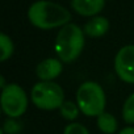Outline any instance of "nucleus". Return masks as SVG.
Listing matches in <instances>:
<instances>
[{
	"mask_svg": "<svg viewBox=\"0 0 134 134\" xmlns=\"http://www.w3.org/2000/svg\"><path fill=\"white\" fill-rule=\"evenodd\" d=\"M28 20L36 28L49 30L63 28L64 25L70 24L71 13L69 9L57 3L47 2V0H38L29 7Z\"/></svg>",
	"mask_w": 134,
	"mask_h": 134,
	"instance_id": "nucleus-1",
	"label": "nucleus"
},
{
	"mask_svg": "<svg viewBox=\"0 0 134 134\" xmlns=\"http://www.w3.org/2000/svg\"><path fill=\"white\" fill-rule=\"evenodd\" d=\"M84 49V30L76 24H67L57 34L54 50L62 63L75 62Z\"/></svg>",
	"mask_w": 134,
	"mask_h": 134,
	"instance_id": "nucleus-2",
	"label": "nucleus"
},
{
	"mask_svg": "<svg viewBox=\"0 0 134 134\" xmlns=\"http://www.w3.org/2000/svg\"><path fill=\"white\" fill-rule=\"evenodd\" d=\"M76 104L87 117H99L105 112L107 96L103 87L96 82H84L76 91Z\"/></svg>",
	"mask_w": 134,
	"mask_h": 134,
	"instance_id": "nucleus-3",
	"label": "nucleus"
},
{
	"mask_svg": "<svg viewBox=\"0 0 134 134\" xmlns=\"http://www.w3.org/2000/svg\"><path fill=\"white\" fill-rule=\"evenodd\" d=\"M64 101L63 88L54 82H38L32 88V103L42 110L59 109Z\"/></svg>",
	"mask_w": 134,
	"mask_h": 134,
	"instance_id": "nucleus-4",
	"label": "nucleus"
},
{
	"mask_svg": "<svg viewBox=\"0 0 134 134\" xmlns=\"http://www.w3.org/2000/svg\"><path fill=\"white\" fill-rule=\"evenodd\" d=\"M2 109L8 118L21 117L28 108V96L25 91L16 83L8 84L2 90Z\"/></svg>",
	"mask_w": 134,
	"mask_h": 134,
	"instance_id": "nucleus-5",
	"label": "nucleus"
},
{
	"mask_svg": "<svg viewBox=\"0 0 134 134\" xmlns=\"http://www.w3.org/2000/svg\"><path fill=\"white\" fill-rule=\"evenodd\" d=\"M114 70L122 82L134 84V45H126L117 51L114 57Z\"/></svg>",
	"mask_w": 134,
	"mask_h": 134,
	"instance_id": "nucleus-6",
	"label": "nucleus"
},
{
	"mask_svg": "<svg viewBox=\"0 0 134 134\" xmlns=\"http://www.w3.org/2000/svg\"><path fill=\"white\" fill-rule=\"evenodd\" d=\"M63 70V63L58 58H46L37 64L36 75L40 82H53L60 75Z\"/></svg>",
	"mask_w": 134,
	"mask_h": 134,
	"instance_id": "nucleus-7",
	"label": "nucleus"
},
{
	"mask_svg": "<svg viewBox=\"0 0 134 134\" xmlns=\"http://www.w3.org/2000/svg\"><path fill=\"white\" fill-rule=\"evenodd\" d=\"M72 9L86 17H95L105 7V0H71Z\"/></svg>",
	"mask_w": 134,
	"mask_h": 134,
	"instance_id": "nucleus-8",
	"label": "nucleus"
},
{
	"mask_svg": "<svg viewBox=\"0 0 134 134\" xmlns=\"http://www.w3.org/2000/svg\"><path fill=\"white\" fill-rule=\"evenodd\" d=\"M109 29V21L108 19L103 16H95L92 17L83 28L84 34H87L91 38H99L103 37Z\"/></svg>",
	"mask_w": 134,
	"mask_h": 134,
	"instance_id": "nucleus-9",
	"label": "nucleus"
},
{
	"mask_svg": "<svg viewBox=\"0 0 134 134\" xmlns=\"http://www.w3.org/2000/svg\"><path fill=\"white\" fill-rule=\"evenodd\" d=\"M97 127L104 134H114L118 127V124L113 114L104 112L97 117Z\"/></svg>",
	"mask_w": 134,
	"mask_h": 134,
	"instance_id": "nucleus-10",
	"label": "nucleus"
},
{
	"mask_svg": "<svg viewBox=\"0 0 134 134\" xmlns=\"http://www.w3.org/2000/svg\"><path fill=\"white\" fill-rule=\"evenodd\" d=\"M79 112H80V109H79L78 104H75V103H72V101H70V100H66V101L62 104V107L59 108L60 116H62L64 120H67V121H74V120H76L78 116H79Z\"/></svg>",
	"mask_w": 134,
	"mask_h": 134,
	"instance_id": "nucleus-11",
	"label": "nucleus"
},
{
	"mask_svg": "<svg viewBox=\"0 0 134 134\" xmlns=\"http://www.w3.org/2000/svg\"><path fill=\"white\" fill-rule=\"evenodd\" d=\"M13 51H15V46H13L11 37L2 33L0 34V60L5 62L7 59H9Z\"/></svg>",
	"mask_w": 134,
	"mask_h": 134,
	"instance_id": "nucleus-12",
	"label": "nucleus"
},
{
	"mask_svg": "<svg viewBox=\"0 0 134 134\" xmlns=\"http://www.w3.org/2000/svg\"><path fill=\"white\" fill-rule=\"evenodd\" d=\"M122 118L126 124H134V93H131L124 103L122 107Z\"/></svg>",
	"mask_w": 134,
	"mask_h": 134,
	"instance_id": "nucleus-13",
	"label": "nucleus"
},
{
	"mask_svg": "<svg viewBox=\"0 0 134 134\" xmlns=\"http://www.w3.org/2000/svg\"><path fill=\"white\" fill-rule=\"evenodd\" d=\"M23 129V124L19 122L16 118H8L3 125V131L7 134H17Z\"/></svg>",
	"mask_w": 134,
	"mask_h": 134,
	"instance_id": "nucleus-14",
	"label": "nucleus"
},
{
	"mask_svg": "<svg viewBox=\"0 0 134 134\" xmlns=\"http://www.w3.org/2000/svg\"><path fill=\"white\" fill-rule=\"evenodd\" d=\"M63 134H90V131L84 125L78 122H71L64 127Z\"/></svg>",
	"mask_w": 134,
	"mask_h": 134,
	"instance_id": "nucleus-15",
	"label": "nucleus"
},
{
	"mask_svg": "<svg viewBox=\"0 0 134 134\" xmlns=\"http://www.w3.org/2000/svg\"><path fill=\"white\" fill-rule=\"evenodd\" d=\"M118 134H134V126H127V127H124Z\"/></svg>",
	"mask_w": 134,
	"mask_h": 134,
	"instance_id": "nucleus-16",
	"label": "nucleus"
}]
</instances>
